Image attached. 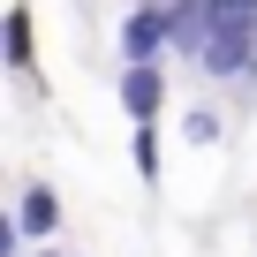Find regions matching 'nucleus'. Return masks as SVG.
I'll return each mask as SVG.
<instances>
[{"label": "nucleus", "mask_w": 257, "mask_h": 257, "mask_svg": "<svg viewBox=\"0 0 257 257\" xmlns=\"http://www.w3.org/2000/svg\"><path fill=\"white\" fill-rule=\"evenodd\" d=\"M167 46H174V16H167V0H144V8L121 16V61H159Z\"/></svg>", "instance_id": "1"}, {"label": "nucleus", "mask_w": 257, "mask_h": 257, "mask_svg": "<svg viewBox=\"0 0 257 257\" xmlns=\"http://www.w3.org/2000/svg\"><path fill=\"white\" fill-rule=\"evenodd\" d=\"M38 257H68V249H38Z\"/></svg>", "instance_id": "7"}, {"label": "nucleus", "mask_w": 257, "mask_h": 257, "mask_svg": "<svg viewBox=\"0 0 257 257\" xmlns=\"http://www.w3.org/2000/svg\"><path fill=\"white\" fill-rule=\"evenodd\" d=\"M0 68H16V76H31V68H38V46H31V8H23V0L0 16Z\"/></svg>", "instance_id": "4"}, {"label": "nucleus", "mask_w": 257, "mask_h": 257, "mask_svg": "<svg viewBox=\"0 0 257 257\" xmlns=\"http://www.w3.org/2000/svg\"><path fill=\"white\" fill-rule=\"evenodd\" d=\"M16 234H38V242L61 234V197H53V182H31V189H23V204H16Z\"/></svg>", "instance_id": "3"}, {"label": "nucleus", "mask_w": 257, "mask_h": 257, "mask_svg": "<svg viewBox=\"0 0 257 257\" xmlns=\"http://www.w3.org/2000/svg\"><path fill=\"white\" fill-rule=\"evenodd\" d=\"M128 159H137V174L159 189V174H167V152H159V121H128Z\"/></svg>", "instance_id": "5"}, {"label": "nucleus", "mask_w": 257, "mask_h": 257, "mask_svg": "<svg viewBox=\"0 0 257 257\" xmlns=\"http://www.w3.org/2000/svg\"><path fill=\"white\" fill-rule=\"evenodd\" d=\"M182 144H219V113L212 106H189L182 113Z\"/></svg>", "instance_id": "6"}, {"label": "nucleus", "mask_w": 257, "mask_h": 257, "mask_svg": "<svg viewBox=\"0 0 257 257\" xmlns=\"http://www.w3.org/2000/svg\"><path fill=\"white\" fill-rule=\"evenodd\" d=\"M159 106H167L159 61H121V113L128 121H159Z\"/></svg>", "instance_id": "2"}]
</instances>
